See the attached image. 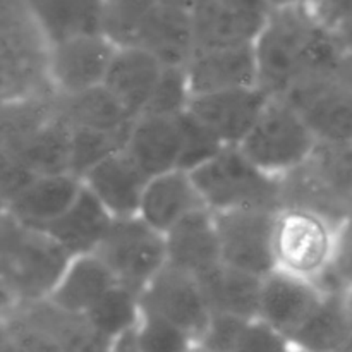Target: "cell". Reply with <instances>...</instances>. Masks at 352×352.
<instances>
[{"mask_svg":"<svg viewBox=\"0 0 352 352\" xmlns=\"http://www.w3.org/2000/svg\"><path fill=\"white\" fill-rule=\"evenodd\" d=\"M69 260L45 230L0 213V284L16 305L45 301Z\"/></svg>","mask_w":352,"mask_h":352,"instance_id":"cell-1","label":"cell"},{"mask_svg":"<svg viewBox=\"0 0 352 352\" xmlns=\"http://www.w3.org/2000/svg\"><path fill=\"white\" fill-rule=\"evenodd\" d=\"M237 148L261 172L287 181L311 162L318 141L294 105L284 96H270Z\"/></svg>","mask_w":352,"mask_h":352,"instance_id":"cell-2","label":"cell"},{"mask_svg":"<svg viewBox=\"0 0 352 352\" xmlns=\"http://www.w3.org/2000/svg\"><path fill=\"white\" fill-rule=\"evenodd\" d=\"M320 24L309 6L272 10L253 43L258 82L268 95L284 96L301 81Z\"/></svg>","mask_w":352,"mask_h":352,"instance_id":"cell-3","label":"cell"},{"mask_svg":"<svg viewBox=\"0 0 352 352\" xmlns=\"http://www.w3.org/2000/svg\"><path fill=\"white\" fill-rule=\"evenodd\" d=\"M337 220L299 203H284L275 212V270L318 282L332 268Z\"/></svg>","mask_w":352,"mask_h":352,"instance_id":"cell-4","label":"cell"},{"mask_svg":"<svg viewBox=\"0 0 352 352\" xmlns=\"http://www.w3.org/2000/svg\"><path fill=\"white\" fill-rule=\"evenodd\" d=\"M189 174L210 212L251 206L280 208L285 201L284 181L254 167L237 146H226Z\"/></svg>","mask_w":352,"mask_h":352,"instance_id":"cell-5","label":"cell"},{"mask_svg":"<svg viewBox=\"0 0 352 352\" xmlns=\"http://www.w3.org/2000/svg\"><path fill=\"white\" fill-rule=\"evenodd\" d=\"M95 254L112 272L117 284L138 296L167 265L165 236L140 217L113 220Z\"/></svg>","mask_w":352,"mask_h":352,"instance_id":"cell-6","label":"cell"},{"mask_svg":"<svg viewBox=\"0 0 352 352\" xmlns=\"http://www.w3.org/2000/svg\"><path fill=\"white\" fill-rule=\"evenodd\" d=\"M275 212L261 206L213 212L222 263L261 278L272 274Z\"/></svg>","mask_w":352,"mask_h":352,"instance_id":"cell-7","label":"cell"},{"mask_svg":"<svg viewBox=\"0 0 352 352\" xmlns=\"http://www.w3.org/2000/svg\"><path fill=\"white\" fill-rule=\"evenodd\" d=\"M318 144L352 143V72L299 82L284 95Z\"/></svg>","mask_w":352,"mask_h":352,"instance_id":"cell-8","label":"cell"},{"mask_svg":"<svg viewBox=\"0 0 352 352\" xmlns=\"http://www.w3.org/2000/svg\"><path fill=\"white\" fill-rule=\"evenodd\" d=\"M117 47L102 33L81 34L47 48V81L55 98H69L105 81Z\"/></svg>","mask_w":352,"mask_h":352,"instance_id":"cell-9","label":"cell"},{"mask_svg":"<svg viewBox=\"0 0 352 352\" xmlns=\"http://www.w3.org/2000/svg\"><path fill=\"white\" fill-rule=\"evenodd\" d=\"M270 12L265 0H198L191 9L196 52L253 45Z\"/></svg>","mask_w":352,"mask_h":352,"instance_id":"cell-10","label":"cell"},{"mask_svg":"<svg viewBox=\"0 0 352 352\" xmlns=\"http://www.w3.org/2000/svg\"><path fill=\"white\" fill-rule=\"evenodd\" d=\"M141 311L160 316L182 330L201 339L212 309L195 275L165 265L140 294Z\"/></svg>","mask_w":352,"mask_h":352,"instance_id":"cell-11","label":"cell"},{"mask_svg":"<svg viewBox=\"0 0 352 352\" xmlns=\"http://www.w3.org/2000/svg\"><path fill=\"white\" fill-rule=\"evenodd\" d=\"M261 86L195 95L188 112L195 116L223 146H239L270 100Z\"/></svg>","mask_w":352,"mask_h":352,"instance_id":"cell-12","label":"cell"},{"mask_svg":"<svg viewBox=\"0 0 352 352\" xmlns=\"http://www.w3.org/2000/svg\"><path fill=\"white\" fill-rule=\"evenodd\" d=\"M148 177L126 150H119L89 168L81 177L82 186L117 219L138 217Z\"/></svg>","mask_w":352,"mask_h":352,"instance_id":"cell-13","label":"cell"},{"mask_svg":"<svg viewBox=\"0 0 352 352\" xmlns=\"http://www.w3.org/2000/svg\"><path fill=\"white\" fill-rule=\"evenodd\" d=\"M323 294L315 282L274 270L261 278L258 318L291 337L318 306Z\"/></svg>","mask_w":352,"mask_h":352,"instance_id":"cell-14","label":"cell"},{"mask_svg":"<svg viewBox=\"0 0 352 352\" xmlns=\"http://www.w3.org/2000/svg\"><path fill=\"white\" fill-rule=\"evenodd\" d=\"M184 69L191 96L260 86L253 45L198 50Z\"/></svg>","mask_w":352,"mask_h":352,"instance_id":"cell-15","label":"cell"},{"mask_svg":"<svg viewBox=\"0 0 352 352\" xmlns=\"http://www.w3.org/2000/svg\"><path fill=\"white\" fill-rule=\"evenodd\" d=\"M124 150L148 177L179 168L182 140L177 117L148 113L136 117Z\"/></svg>","mask_w":352,"mask_h":352,"instance_id":"cell-16","label":"cell"},{"mask_svg":"<svg viewBox=\"0 0 352 352\" xmlns=\"http://www.w3.org/2000/svg\"><path fill=\"white\" fill-rule=\"evenodd\" d=\"M201 208L206 206L191 174L175 168L150 177L138 217L165 236L175 223Z\"/></svg>","mask_w":352,"mask_h":352,"instance_id":"cell-17","label":"cell"},{"mask_svg":"<svg viewBox=\"0 0 352 352\" xmlns=\"http://www.w3.org/2000/svg\"><path fill=\"white\" fill-rule=\"evenodd\" d=\"M164 65L140 47H120L113 54L103 88L126 109L133 119L146 109Z\"/></svg>","mask_w":352,"mask_h":352,"instance_id":"cell-18","label":"cell"},{"mask_svg":"<svg viewBox=\"0 0 352 352\" xmlns=\"http://www.w3.org/2000/svg\"><path fill=\"white\" fill-rule=\"evenodd\" d=\"M167 265L199 277L222 263L213 212L201 208L165 234Z\"/></svg>","mask_w":352,"mask_h":352,"instance_id":"cell-19","label":"cell"},{"mask_svg":"<svg viewBox=\"0 0 352 352\" xmlns=\"http://www.w3.org/2000/svg\"><path fill=\"white\" fill-rule=\"evenodd\" d=\"M117 280L95 253L72 256L45 301L67 315L85 316Z\"/></svg>","mask_w":352,"mask_h":352,"instance_id":"cell-20","label":"cell"},{"mask_svg":"<svg viewBox=\"0 0 352 352\" xmlns=\"http://www.w3.org/2000/svg\"><path fill=\"white\" fill-rule=\"evenodd\" d=\"M81 189V179L69 172L36 175L17 192L7 206V213L26 226L43 230L74 203Z\"/></svg>","mask_w":352,"mask_h":352,"instance_id":"cell-21","label":"cell"},{"mask_svg":"<svg viewBox=\"0 0 352 352\" xmlns=\"http://www.w3.org/2000/svg\"><path fill=\"white\" fill-rule=\"evenodd\" d=\"M47 47L100 33L102 0H19Z\"/></svg>","mask_w":352,"mask_h":352,"instance_id":"cell-22","label":"cell"},{"mask_svg":"<svg viewBox=\"0 0 352 352\" xmlns=\"http://www.w3.org/2000/svg\"><path fill=\"white\" fill-rule=\"evenodd\" d=\"M112 222L113 217L82 186L74 203L43 230L72 258L95 253Z\"/></svg>","mask_w":352,"mask_h":352,"instance_id":"cell-23","label":"cell"},{"mask_svg":"<svg viewBox=\"0 0 352 352\" xmlns=\"http://www.w3.org/2000/svg\"><path fill=\"white\" fill-rule=\"evenodd\" d=\"M136 47L153 55L164 67H186L196 54L191 12L158 3L144 24Z\"/></svg>","mask_w":352,"mask_h":352,"instance_id":"cell-24","label":"cell"},{"mask_svg":"<svg viewBox=\"0 0 352 352\" xmlns=\"http://www.w3.org/2000/svg\"><path fill=\"white\" fill-rule=\"evenodd\" d=\"M352 339V311L346 291L325 292L311 315L289 337L298 352H337Z\"/></svg>","mask_w":352,"mask_h":352,"instance_id":"cell-25","label":"cell"},{"mask_svg":"<svg viewBox=\"0 0 352 352\" xmlns=\"http://www.w3.org/2000/svg\"><path fill=\"white\" fill-rule=\"evenodd\" d=\"M196 278L212 313L243 320L258 318L261 277L220 263Z\"/></svg>","mask_w":352,"mask_h":352,"instance_id":"cell-26","label":"cell"},{"mask_svg":"<svg viewBox=\"0 0 352 352\" xmlns=\"http://www.w3.org/2000/svg\"><path fill=\"white\" fill-rule=\"evenodd\" d=\"M55 109L71 127L120 133L129 131L133 117L105 88L88 89L69 98H55Z\"/></svg>","mask_w":352,"mask_h":352,"instance_id":"cell-27","label":"cell"},{"mask_svg":"<svg viewBox=\"0 0 352 352\" xmlns=\"http://www.w3.org/2000/svg\"><path fill=\"white\" fill-rule=\"evenodd\" d=\"M82 318L100 337L112 344L136 329L141 318L140 296L116 284Z\"/></svg>","mask_w":352,"mask_h":352,"instance_id":"cell-28","label":"cell"},{"mask_svg":"<svg viewBox=\"0 0 352 352\" xmlns=\"http://www.w3.org/2000/svg\"><path fill=\"white\" fill-rule=\"evenodd\" d=\"M157 0H102L100 33L117 48L136 47Z\"/></svg>","mask_w":352,"mask_h":352,"instance_id":"cell-29","label":"cell"},{"mask_svg":"<svg viewBox=\"0 0 352 352\" xmlns=\"http://www.w3.org/2000/svg\"><path fill=\"white\" fill-rule=\"evenodd\" d=\"M127 134L129 131L107 133V131L86 129V127H71L69 174L81 179L96 164L105 160L116 151L124 150Z\"/></svg>","mask_w":352,"mask_h":352,"instance_id":"cell-30","label":"cell"},{"mask_svg":"<svg viewBox=\"0 0 352 352\" xmlns=\"http://www.w3.org/2000/svg\"><path fill=\"white\" fill-rule=\"evenodd\" d=\"M3 320L9 337L23 352H67L31 302L16 305Z\"/></svg>","mask_w":352,"mask_h":352,"instance_id":"cell-31","label":"cell"},{"mask_svg":"<svg viewBox=\"0 0 352 352\" xmlns=\"http://www.w3.org/2000/svg\"><path fill=\"white\" fill-rule=\"evenodd\" d=\"M134 337L141 352H199L198 340L191 333L160 316L143 311Z\"/></svg>","mask_w":352,"mask_h":352,"instance_id":"cell-32","label":"cell"},{"mask_svg":"<svg viewBox=\"0 0 352 352\" xmlns=\"http://www.w3.org/2000/svg\"><path fill=\"white\" fill-rule=\"evenodd\" d=\"M179 127H181L182 140V153L179 168L186 172H192L215 158L223 150V144L219 138L210 133L195 116L186 110L181 116H177Z\"/></svg>","mask_w":352,"mask_h":352,"instance_id":"cell-33","label":"cell"},{"mask_svg":"<svg viewBox=\"0 0 352 352\" xmlns=\"http://www.w3.org/2000/svg\"><path fill=\"white\" fill-rule=\"evenodd\" d=\"M191 100L184 67H164L151 98L141 116L177 117L186 112Z\"/></svg>","mask_w":352,"mask_h":352,"instance_id":"cell-34","label":"cell"},{"mask_svg":"<svg viewBox=\"0 0 352 352\" xmlns=\"http://www.w3.org/2000/svg\"><path fill=\"white\" fill-rule=\"evenodd\" d=\"M232 352H294L289 337L275 330L263 320L246 322Z\"/></svg>","mask_w":352,"mask_h":352,"instance_id":"cell-35","label":"cell"},{"mask_svg":"<svg viewBox=\"0 0 352 352\" xmlns=\"http://www.w3.org/2000/svg\"><path fill=\"white\" fill-rule=\"evenodd\" d=\"M246 322L250 320L212 313V318L199 339V352H232Z\"/></svg>","mask_w":352,"mask_h":352,"instance_id":"cell-36","label":"cell"},{"mask_svg":"<svg viewBox=\"0 0 352 352\" xmlns=\"http://www.w3.org/2000/svg\"><path fill=\"white\" fill-rule=\"evenodd\" d=\"M330 274L344 289L352 285V213L339 223Z\"/></svg>","mask_w":352,"mask_h":352,"instance_id":"cell-37","label":"cell"},{"mask_svg":"<svg viewBox=\"0 0 352 352\" xmlns=\"http://www.w3.org/2000/svg\"><path fill=\"white\" fill-rule=\"evenodd\" d=\"M309 9L320 23L336 30L352 17V0H313Z\"/></svg>","mask_w":352,"mask_h":352,"instance_id":"cell-38","label":"cell"},{"mask_svg":"<svg viewBox=\"0 0 352 352\" xmlns=\"http://www.w3.org/2000/svg\"><path fill=\"white\" fill-rule=\"evenodd\" d=\"M333 31H336L337 36H339L340 45H342L344 52H346L347 60H349V64L352 65V17L351 19L344 21V23L340 24V26H337Z\"/></svg>","mask_w":352,"mask_h":352,"instance_id":"cell-39","label":"cell"},{"mask_svg":"<svg viewBox=\"0 0 352 352\" xmlns=\"http://www.w3.org/2000/svg\"><path fill=\"white\" fill-rule=\"evenodd\" d=\"M109 352H141L140 347H138L136 337H134V330L113 340Z\"/></svg>","mask_w":352,"mask_h":352,"instance_id":"cell-40","label":"cell"},{"mask_svg":"<svg viewBox=\"0 0 352 352\" xmlns=\"http://www.w3.org/2000/svg\"><path fill=\"white\" fill-rule=\"evenodd\" d=\"M270 10H280V9H291V7L308 6L309 0H265Z\"/></svg>","mask_w":352,"mask_h":352,"instance_id":"cell-41","label":"cell"},{"mask_svg":"<svg viewBox=\"0 0 352 352\" xmlns=\"http://www.w3.org/2000/svg\"><path fill=\"white\" fill-rule=\"evenodd\" d=\"M14 306H16V301L10 298L9 292H7L6 289H3V285L0 284V318H3Z\"/></svg>","mask_w":352,"mask_h":352,"instance_id":"cell-42","label":"cell"},{"mask_svg":"<svg viewBox=\"0 0 352 352\" xmlns=\"http://www.w3.org/2000/svg\"><path fill=\"white\" fill-rule=\"evenodd\" d=\"M160 6H167V7H174V9H181V10H188L191 12V9L195 7V3L198 0H157Z\"/></svg>","mask_w":352,"mask_h":352,"instance_id":"cell-43","label":"cell"},{"mask_svg":"<svg viewBox=\"0 0 352 352\" xmlns=\"http://www.w3.org/2000/svg\"><path fill=\"white\" fill-rule=\"evenodd\" d=\"M7 339H9V332H7L6 320L0 318V347L7 342Z\"/></svg>","mask_w":352,"mask_h":352,"instance_id":"cell-44","label":"cell"},{"mask_svg":"<svg viewBox=\"0 0 352 352\" xmlns=\"http://www.w3.org/2000/svg\"><path fill=\"white\" fill-rule=\"evenodd\" d=\"M0 352H23V351H21L19 347L14 344V340L9 337V339H7V342L0 347Z\"/></svg>","mask_w":352,"mask_h":352,"instance_id":"cell-45","label":"cell"},{"mask_svg":"<svg viewBox=\"0 0 352 352\" xmlns=\"http://www.w3.org/2000/svg\"><path fill=\"white\" fill-rule=\"evenodd\" d=\"M346 296H347V302H349V308H351V311H352V285L346 291Z\"/></svg>","mask_w":352,"mask_h":352,"instance_id":"cell-46","label":"cell"},{"mask_svg":"<svg viewBox=\"0 0 352 352\" xmlns=\"http://www.w3.org/2000/svg\"><path fill=\"white\" fill-rule=\"evenodd\" d=\"M313 2V0H309V3H311ZM309 3H308V6H309Z\"/></svg>","mask_w":352,"mask_h":352,"instance_id":"cell-47","label":"cell"}]
</instances>
